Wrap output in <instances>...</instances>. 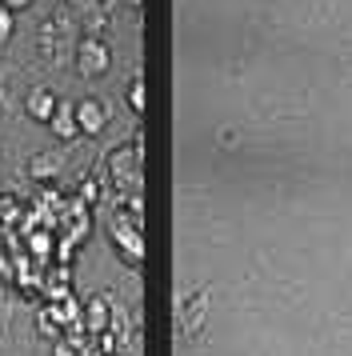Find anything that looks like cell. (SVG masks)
<instances>
[{"mask_svg": "<svg viewBox=\"0 0 352 356\" xmlns=\"http://www.w3.org/2000/svg\"><path fill=\"white\" fill-rule=\"evenodd\" d=\"M77 65L84 76H100L104 68H109V44H100V40H84L77 49Z\"/></svg>", "mask_w": 352, "mask_h": 356, "instance_id": "7a4b0ae2", "label": "cell"}, {"mask_svg": "<svg viewBox=\"0 0 352 356\" xmlns=\"http://www.w3.org/2000/svg\"><path fill=\"white\" fill-rule=\"evenodd\" d=\"M72 108H77V129L80 132H100L104 120H109V108H104L100 100H80Z\"/></svg>", "mask_w": 352, "mask_h": 356, "instance_id": "3957f363", "label": "cell"}, {"mask_svg": "<svg viewBox=\"0 0 352 356\" xmlns=\"http://www.w3.org/2000/svg\"><path fill=\"white\" fill-rule=\"evenodd\" d=\"M112 241L120 244V252H125V260L128 264H141V257H144V244H141V225H132L125 212H116L112 216Z\"/></svg>", "mask_w": 352, "mask_h": 356, "instance_id": "6da1fadb", "label": "cell"}, {"mask_svg": "<svg viewBox=\"0 0 352 356\" xmlns=\"http://www.w3.org/2000/svg\"><path fill=\"white\" fill-rule=\"evenodd\" d=\"M36 328H40V337H56V324L48 321L45 312H40V324H36Z\"/></svg>", "mask_w": 352, "mask_h": 356, "instance_id": "4fadbf2b", "label": "cell"}, {"mask_svg": "<svg viewBox=\"0 0 352 356\" xmlns=\"http://www.w3.org/2000/svg\"><path fill=\"white\" fill-rule=\"evenodd\" d=\"M96 180H84V184H80V204H84V209H88V204H96Z\"/></svg>", "mask_w": 352, "mask_h": 356, "instance_id": "8fae6325", "label": "cell"}, {"mask_svg": "<svg viewBox=\"0 0 352 356\" xmlns=\"http://www.w3.org/2000/svg\"><path fill=\"white\" fill-rule=\"evenodd\" d=\"M48 124H52V132H56L61 140H72V136L80 132L77 129V108H72V104H56V113H52Z\"/></svg>", "mask_w": 352, "mask_h": 356, "instance_id": "52a82bcc", "label": "cell"}, {"mask_svg": "<svg viewBox=\"0 0 352 356\" xmlns=\"http://www.w3.org/2000/svg\"><path fill=\"white\" fill-rule=\"evenodd\" d=\"M13 36V8H0V40Z\"/></svg>", "mask_w": 352, "mask_h": 356, "instance_id": "7c38bea8", "label": "cell"}, {"mask_svg": "<svg viewBox=\"0 0 352 356\" xmlns=\"http://www.w3.org/2000/svg\"><path fill=\"white\" fill-rule=\"evenodd\" d=\"M0 276H4V280H13V264H8L4 257H0Z\"/></svg>", "mask_w": 352, "mask_h": 356, "instance_id": "5bb4252c", "label": "cell"}, {"mask_svg": "<svg viewBox=\"0 0 352 356\" xmlns=\"http://www.w3.org/2000/svg\"><path fill=\"white\" fill-rule=\"evenodd\" d=\"M0 225H24V212H20V204L16 200H0Z\"/></svg>", "mask_w": 352, "mask_h": 356, "instance_id": "9c48e42d", "label": "cell"}, {"mask_svg": "<svg viewBox=\"0 0 352 356\" xmlns=\"http://www.w3.org/2000/svg\"><path fill=\"white\" fill-rule=\"evenodd\" d=\"M56 172H61V156H32L29 164L32 180H56Z\"/></svg>", "mask_w": 352, "mask_h": 356, "instance_id": "ba28073f", "label": "cell"}, {"mask_svg": "<svg viewBox=\"0 0 352 356\" xmlns=\"http://www.w3.org/2000/svg\"><path fill=\"white\" fill-rule=\"evenodd\" d=\"M84 328L96 332V337L109 332V300H104V296H93V300H88V308H84Z\"/></svg>", "mask_w": 352, "mask_h": 356, "instance_id": "8992f818", "label": "cell"}, {"mask_svg": "<svg viewBox=\"0 0 352 356\" xmlns=\"http://www.w3.org/2000/svg\"><path fill=\"white\" fill-rule=\"evenodd\" d=\"M24 108H29L32 120L48 124V120H52V113H56V92H52V88H32V92H29V104H24Z\"/></svg>", "mask_w": 352, "mask_h": 356, "instance_id": "277c9868", "label": "cell"}, {"mask_svg": "<svg viewBox=\"0 0 352 356\" xmlns=\"http://www.w3.org/2000/svg\"><path fill=\"white\" fill-rule=\"evenodd\" d=\"M52 252H56V244H52V228H29V257L36 260V264H45Z\"/></svg>", "mask_w": 352, "mask_h": 356, "instance_id": "5b68a950", "label": "cell"}, {"mask_svg": "<svg viewBox=\"0 0 352 356\" xmlns=\"http://www.w3.org/2000/svg\"><path fill=\"white\" fill-rule=\"evenodd\" d=\"M29 0H4V8H24Z\"/></svg>", "mask_w": 352, "mask_h": 356, "instance_id": "9a60e30c", "label": "cell"}, {"mask_svg": "<svg viewBox=\"0 0 352 356\" xmlns=\"http://www.w3.org/2000/svg\"><path fill=\"white\" fill-rule=\"evenodd\" d=\"M128 108H136V113L144 108V84H141V81L128 84Z\"/></svg>", "mask_w": 352, "mask_h": 356, "instance_id": "30bf717a", "label": "cell"}, {"mask_svg": "<svg viewBox=\"0 0 352 356\" xmlns=\"http://www.w3.org/2000/svg\"><path fill=\"white\" fill-rule=\"evenodd\" d=\"M0 104H4V92H0Z\"/></svg>", "mask_w": 352, "mask_h": 356, "instance_id": "2e32d148", "label": "cell"}]
</instances>
